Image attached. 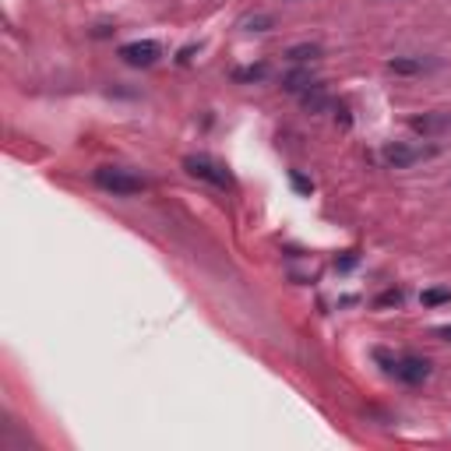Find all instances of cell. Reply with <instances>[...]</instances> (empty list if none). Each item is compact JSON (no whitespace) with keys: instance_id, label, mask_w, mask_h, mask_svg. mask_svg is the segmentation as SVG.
Wrapping results in <instances>:
<instances>
[{"instance_id":"1","label":"cell","mask_w":451,"mask_h":451,"mask_svg":"<svg viewBox=\"0 0 451 451\" xmlns=\"http://www.w3.org/2000/svg\"><path fill=\"white\" fill-rule=\"evenodd\" d=\"M92 180H95V187H102V190H109L116 197H131V194H141L145 190L141 177H134L127 170H116V166H99Z\"/></svg>"},{"instance_id":"2","label":"cell","mask_w":451,"mask_h":451,"mask_svg":"<svg viewBox=\"0 0 451 451\" xmlns=\"http://www.w3.org/2000/svg\"><path fill=\"white\" fill-rule=\"evenodd\" d=\"M183 170L190 177H197V180H208V183H215V187H229V173L215 159H208V156H187L183 159Z\"/></svg>"},{"instance_id":"3","label":"cell","mask_w":451,"mask_h":451,"mask_svg":"<svg viewBox=\"0 0 451 451\" xmlns=\"http://www.w3.org/2000/svg\"><path fill=\"white\" fill-rule=\"evenodd\" d=\"M120 57H124V64H131V67H152V64L163 57V50H159V43H152V39H138V43L120 46Z\"/></svg>"},{"instance_id":"4","label":"cell","mask_w":451,"mask_h":451,"mask_svg":"<svg viewBox=\"0 0 451 451\" xmlns=\"http://www.w3.org/2000/svg\"><path fill=\"white\" fill-rule=\"evenodd\" d=\"M391 374H395L398 381H406V384H420V381L430 377V363L420 360V357H406V360H398L391 366Z\"/></svg>"},{"instance_id":"5","label":"cell","mask_w":451,"mask_h":451,"mask_svg":"<svg viewBox=\"0 0 451 451\" xmlns=\"http://www.w3.org/2000/svg\"><path fill=\"white\" fill-rule=\"evenodd\" d=\"M409 127L416 134H445V131H451V113H423V116H413Z\"/></svg>"},{"instance_id":"6","label":"cell","mask_w":451,"mask_h":451,"mask_svg":"<svg viewBox=\"0 0 451 451\" xmlns=\"http://www.w3.org/2000/svg\"><path fill=\"white\" fill-rule=\"evenodd\" d=\"M423 159V152L420 148H413V145H388L384 148V163L388 166H395V170H406V166H413V163H420Z\"/></svg>"},{"instance_id":"7","label":"cell","mask_w":451,"mask_h":451,"mask_svg":"<svg viewBox=\"0 0 451 451\" xmlns=\"http://www.w3.org/2000/svg\"><path fill=\"white\" fill-rule=\"evenodd\" d=\"M300 99H303V106H307L310 113H321V109H328V106H332V99H328V92L321 89V82H317V85H310Z\"/></svg>"},{"instance_id":"8","label":"cell","mask_w":451,"mask_h":451,"mask_svg":"<svg viewBox=\"0 0 451 451\" xmlns=\"http://www.w3.org/2000/svg\"><path fill=\"white\" fill-rule=\"evenodd\" d=\"M310 85H317V82L310 78V71H293V75H286V78H282V89L296 92V95H303Z\"/></svg>"},{"instance_id":"9","label":"cell","mask_w":451,"mask_h":451,"mask_svg":"<svg viewBox=\"0 0 451 451\" xmlns=\"http://www.w3.org/2000/svg\"><path fill=\"white\" fill-rule=\"evenodd\" d=\"M286 57H289L293 64H307V60H317V57H321V46H314V43H300V46H289Z\"/></svg>"},{"instance_id":"10","label":"cell","mask_w":451,"mask_h":451,"mask_svg":"<svg viewBox=\"0 0 451 451\" xmlns=\"http://www.w3.org/2000/svg\"><path fill=\"white\" fill-rule=\"evenodd\" d=\"M395 75H420L423 71V60H409V57H395L391 64H388Z\"/></svg>"},{"instance_id":"11","label":"cell","mask_w":451,"mask_h":451,"mask_svg":"<svg viewBox=\"0 0 451 451\" xmlns=\"http://www.w3.org/2000/svg\"><path fill=\"white\" fill-rule=\"evenodd\" d=\"M423 303H427V307H441V303H451V289H427V293H423Z\"/></svg>"},{"instance_id":"12","label":"cell","mask_w":451,"mask_h":451,"mask_svg":"<svg viewBox=\"0 0 451 451\" xmlns=\"http://www.w3.org/2000/svg\"><path fill=\"white\" fill-rule=\"evenodd\" d=\"M258 78H265V64H254V67L237 71V82H258Z\"/></svg>"},{"instance_id":"13","label":"cell","mask_w":451,"mask_h":451,"mask_svg":"<svg viewBox=\"0 0 451 451\" xmlns=\"http://www.w3.org/2000/svg\"><path fill=\"white\" fill-rule=\"evenodd\" d=\"M293 187H296L300 194H310V190H314V183L307 180V177H300V173H293Z\"/></svg>"},{"instance_id":"14","label":"cell","mask_w":451,"mask_h":451,"mask_svg":"<svg viewBox=\"0 0 451 451\" xmlns=\"http://www.w3.org/2000/svg\"><path fill=\"white\" fill-rule=\"evenodd\" d=\"M398 300H402L398 293H384V296H381V303H398Z\"/></svg>"},{"instance_id":"15","label":"cell","mask_w":451,"mask_h":451,"mask_svg":"<svg viewBox=\"0 0 451 451\" xmlns=\"http://www.w3.org/2000/svg\"><path fill=\"white\" fill-rule=\"evenodd\" d=\"M438 335H441V339H448V342H451V328H441Z\"/></svg>"}]
</instances>
